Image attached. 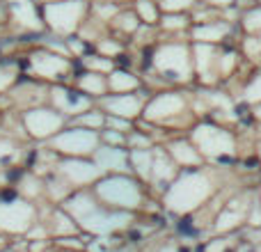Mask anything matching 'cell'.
<instances>
[{"label": "cell", "instance_id": "cell-1", "mask_svg": "<svg viewBox=\"0 0 261 252\" xmlns=\"http://www.w3.org/2000/svg\"><path fill=\"white\" fill-rule=\"evenodd\" d=\"M60 207L73 218L78 230L87 232L94 236H108L115 232L124 230L130 225L135 213L128 211H113V209L103 207L99 199L94 197L90 188H81L69 193L67 197L60 202Z\"/></svg>", "mask_w": 261, "mask_h": 252}, {"label": "cell", "instance_id": "cell-2", "mask_svg": "<svg viewBox=\"0 0 261 252\" xmlns=\"http://www.w3.org/2000/svg\"><path fill=\"white\" fill-rule=\"evenodd\" d=\"M216 170L202 165L179 170V174L172 179V184L163 193V202L176 216H186L197 209H202L216 193Z\"/></svg>", "mask_w": 261, "mask_h": 252}, {"label": "cell", "instance_id": "cell-3", "mask_svg": "<svg viewBox=\"0 0 261 252\" xmlns=\"http://www.w3.org/2000/svg\"><path fill=\"white\" fill-rule=\"evenodd\" d=\"M153 96H149L144 101L142 117L147 124L151 126H165V129H181L184 133H188L193 126V96L184 90H174L167 87L161 92H151Z\"/></svg>", "mask_w": 261, "mask_h": 252}, {"label": "cell", "instance_id": "cell-4", "mask_svg": "<svg viewBox=\"0 0 261 252\" xmlns=\"http://www.w3.org/2000/svg\"><path fill=\"white\" fill-rule=\"evenodd\" d=\"M151 69L167 85H188L195 81L193 53L188 39H158L151 48Z\"/></svg>", "mask_w": 261, "mask_h": 252}, {"label": "cell", "instance_id": "cell-5", "mask_svg": "<svg viewBox=\"0 0 261 252\" xmlns=\"http://www.w3.org/2000/svg\"><path fill=\"white\" fill-rule=\"evenodd\" d=\"M90 190L113 211L135 213L144 204V184H140L133 174H103Z\"/></svg>", "mask_w": 261, "mask_h": 252}, {"label": "cell", "instance_id": "cell-6", "mask_svg": "<svg viewBox=\"0 0 261 252\" xmlns=\"http://www.w3.org/2000/svg\"><path fill=\"white\" fill-rule=\"evenodd\" d=\"M186 135L197 147L206 165L208 163H231L236 152H239V140H236L234 131L220 126L218 122L193 124Z\"/></svg>", "mask_w": 261, "mask_h": 252}, {"label": "cell", "instance_id": "cell-7", "mask_svg": "<svg viewBox=\"0 0 261 252\" xmlns=\"http://www.w3.org/2000/svg\"><path fill=\"white\" fill-rule=\"evenodd\" d=\"M44 30L55 37H71L81 30L90 12V0H53L39 3Z\"/></svg>", "mask_w": 261, "mask_h": 252}, {"label": "cell", "instance_id": "cell-8", "mask_svg": "<svg viewBox=\"0 0 261 252\" xmlns=\"http://www.w3.org/2000/svg\"><path fill=\"white\" fill-rule=\"evenodd\" d=\"M39 220V207L30 199L16 195V190L5 188L0 195V232L7 236H25Z\"/></svg>", "mask_w": 261, "mask_h": 252}, {"label": "cell", "instance_id": "cell-9", "mask_svg": "<svg viewBox=\"0 0 261 252\" xmlns=\"http://www.w3.org/2000/svg\"><path fill=\"white\" fill-rule=\"evenodd\" d=\"M25 73L35 81L46 83V85L67 83L73 76V60L53 53L44 46H37L25 55Z\"/></svg>", "mask_w": 261, "mask_h": 252}, {"label": "cell", "instance_id": "cell-10", "mask_svg": "<svg viewBox=\"0 0 261 252\" xmlns=\"http://www.w3.org/2000/svg\"><path fill=\"white\" fill-rule=\"evenodd\" d=\"M101 140L96 131L83 129V126H76L71 122H67L62 131H58L50 140H46V147L50 152L67 158H92Z\"/></svg>", "mask_w": 261, "mask_h": 252}, {"label": "cell", "instance_id": "cell-11", "mask_svg": "<svg viewBox=\"0 0 261 252\" xmlns=\"http://www.w3.org/2000/svg\"><path fill=\"white\" fill-rule=\"evenodd\" d=\"M18 119H21V126H23V131H25V138L35 140V142H46V140H50L69 122L64 115H60L58 110L50 108L48 104L21 110Z\"/></svg>", "mask_w": 261, "mask_h": 252}, {"label": "cell", "instance_id": "cell-12", "mask_svg": "<svg viewBox=\"0 0 261 252\" xmlns=\"http://www.w3.org/2000/svg\"><path fill=\"white\" fill-rule=\"evenodd\" d=\"M53 172L71 190L92 188V186H94L96 181L103 177L101 167L96 165L92 158H67V156H58Z\"/></svg>", "mask_w": 261, "mask_h": 252}, {"label": "cell", "instance_id": "cell-13", "mask_svg": "<svg viewBox=\"0 0 261 252\" xmlns=\"http://www.w3.org/2000/svg\"><path fill=\"white\" fill-rule=\"evenodd\" d=\"M46 104L58 110L60 115H64L67 119H73L81 113H85V110L94 108L96 101L90 99L87 94H83L81 90H76L69 83H53V85H48V99H46Z\"/></svg>", "mask_w": 261, "mask_h": 252}, {"label": "cell", "instance_id": "cell-14", "mask_svg": "<svg viewBox=\"0 0 261 252\" xmlns=\"http://www.w3.org/2000/svg\"><path fill=\"white\" fill-rule=\"evenodd\" d=\"M151 92L149 90H138V92H126V94H106L101 99H96V108H101L106 115H113V117H122L128 122L142 117V108L144 101L149 99Z\"/></svg>", "mask_w": 261, "mask_h": 252}, {"label": "cell", "instance_id": "cell-15", "mask_svg": "<svg viewBox=\"0 0 261 252\" xmlns=\"http://www.w3.org/2000/svg\"><path fill=\"white\" fill-rule=\"evenodd\" d=\"M7 23L21 32H44V21H41L39 3L37 0H3Z\"/></svg>", "mask_w": 261, "mask_h": 252}, {"label": "cell", "instance_id": "cell-16", "mask_svg": "<svg viewBox=\"0 0 261 252\" xmlns=\"http://www.w3.org/2000/svg\"><path fill=\"white\" fill-rule=\"evenodd\" d=\"M190 53H193V73L199 81V85H218L220 83V76H218V46L190 41Z\"/></svg>", "mask_w": 261, "mask_h": 252}, {"label": "cell", "instance_id": "cell-17", "mask_svg": "<svg viewBox=\"0 0 261 252\" xmlns=\"http://www.w3.org/2000/svg\"><path fill=\"white\" fill-rule=\"evenodd\" d=\"M234 32V21L218 16L211 21H202V23H190L188 28V41L195 44H222L227 37Z\"/></svg>", "mask_w": 261, "mask_h": 252}, {"label": "cell", "instance_id": "cell-18", "mask_svg": "<svg viewBox=\"0 0 261 252\" xmlns=\"http://www.w3.org/2000/svg\"><path fill=\"white\" fill-rule=\"evenodd\" d=\"M179 174V167L176 163L170 158V154L165 152L163 144H153V156H151V170H149V181L147 186H153V188H161L165 193V188L172 184V179Z\"/></svg>", "mask_w": 261, "mask_h": 252}, {"label": "cell", "instance_id": "cell-19", "mask_svg": "<svg viewBox=\"0 0 261 252\" xmlns=\"http://www.w3.org/2000/svg\"><path fill=\"white\" fill-rule=\"evenodd\" d=\"M163 147H165V152L170 154V158L176 163L179 170H190V167L206 165V161H204L202 154L197 152V147L188 140V135H176V138H170Z\"/></svg>", "mask_w": 261, "mask_h": 252}, {"label": "cell", "instance_id": "cell-20", "mask_svg": "<svg viewBox=\"0 0 261 252\" xmlns=\"http://www.w3.org/2000/svg\"><path fill=\"white\" fill-rule=\"evenodd\" d=\"M92 161L101 167L103 174H130L128 165V149L126 147H108L99 144Z\"/></svg>", "mask_w": 261, "mask_h": 252}, {"label": "cell", "instance_id": "cell-21", "mask_svg": "<svg viewBox=\"0 0 261 252\" xmlns=\"http://www.w3.org/2000/svg\"><path fill=\"white\" fill-rule=\"evenodd\" d=\"M71 85L94 101L108 94V78H106V73L85 71V69H83V71H78L76 76L71 78Z\"/></svg>", "mask_w": 261, "mask_h": 252}, {"label": "cell", "instance_id": "cell-22", "mask_svg": "<svg viewBox=\"0 0 261 252\" xmlns=\"http://www.w3.org/2000/svg\"><path fill=\"white\" fill-rule=\"evenodd\" d=\"M23 142L7 133H0V172H12L23 161Z\"/></svg>", "mask_w": 261, "mask_h": 252}, {"label": "cell", "instance_id": "cell-23", "mask_svg": "<svg viewBox=\"0 0 261 252\" xmlns=\"http://www.w3.org/2000/svg\"><path fill=\"white\" fill-rule=\"evenodd\" d=\"M106 78H108V94H126V92L142 90V78L124 67H115Z\"/></svg>", "mask_w": 261, "mask_h": 252}, {"label": "cell", "instance_id": "cell-24", "mask_svg": "<svg viewBox=\"0 0 261 252\" xmlns=\"http://www.w3.org/2000/svg\"><path fill=\"white\" fill-rule=\"evenodd\" d=\"M190 16L188 12H161L156 28L161 35H174V37H186L188 39V28H190Z\"/></svg>", "mask_w": 261, "mask_h": 252}, {"label": "cell", "instance_id": "cell-25", "mask_svg": "<svg viewBox=\"0 0 261 252\" xmlns=\"http://www.w3.org/2000/svg\"><path fill=\"white\" fill-rule=\"evenodd\" d=\"M110 30L115 32V35H119V37H133V32L140 28V18H138V14L133 12V7L130 5H124L122 9L117 12V16L110 21Z\"/></svg>", "mask_w": 261, "mask_h": 252}, {"label": "cell", "instance_id": "cell-26", "mask_svg": "<svg viewBox=\"0 0 261 252\" xmlns=\"http://www.w3.org/2000/svg\"><path fill=\"white\" fill-rule=\"evenodd\" d=\"M239 23L243 28V35L252 37L261 44V5H254L250 9H243L239 16Z\"/></svg>", "mask_w": 261, "mask_h": 252}, {"label": "cell", "instance_id": "cell-27", "mask_svg": "<svg viewBox=\"0 0 261 252\" xmlns=\"http://www.w3.org/2000/svg\"><path fill=\"white\" fill-rule=\"evenodd\" d=\"M78 64H81V69H85V71H96V73H106L108 76L110 71H113L115 67H117V62H115L113 58H103V55L99 53H85L78 58Z\"/></svg>", "mask_w": 261, "mask_h": 252}, {"label": "cell", "instance_id": "cell-28", "mask_svg": "<svg viewBox=\"0 0 261 252\" xmlns=\"http://www.w3.org/2000/svg\"><path fill=\"white\" fill-rule=\"evenodd\" d=\"M130 7L138 14L140 23H144V26H156L158 18H161V7H158L156 0H133Z\"/></svg>", "mask_w": 261, "mask_h": 252}, {"label": "cell", "instance_id": "cell-29", "mask_svg": "<svg viewBox=\"0 0 261 252\" xmlns=\"http://www.w3.org/2000/svg\"><path fill=\"white\" fill-rule=\"evenodd\" d=\"M71 124H76V126H83V129H90V131H96L99 133L101 129L106 126V113L101 108H96V104H94V108H90V110H85V113H81L78 117H73V119H69Z\"/></svg>", "mask_w": 261, "mask_h": 252}, {"label": "cell", "instance_id": "cell-30", "mask_svg": "<svg viewBox=\"0 0 261 252\" xmlns=\"http://www.w3.org/2000/svg\"><path fill=\"white\" fill-rule=\"evenodd\" d=\"M94 48H96L99 55H103V58H113V60H117L119 55L124 53V44L117 39V37H110V35H103L101 39H96Z\"/></svg>", "mask_w": 261, "mask_h": 252}, {"label": "cell", "instance_id": "cell-31", "mask_svg": "<svg viewBox=\"0 0 261 252\" xmlns=\"http://www.w3.org/2000/svg\"><path fill=\"white\" fill-rule=\"evenodd\" d=\"M241 94H243V101L248 106L261 104V69H259V71H254L252 76H248V81H245Z\"/></svg>", "mask_w": 261, "mask_h": 252}, {"label": "cell", "instance_id": "cell-32", "mask_svg": "<svg viewBox=\"0 0 261 252\" xmlns=\"http://www.w3.org/2000/svg\"><path fill=\"white\" fill-rule=\"evenodd\" d=\"M18 67L14 62H0V94L12 90V85L18 81Z\"/></svg>", "mask_w": 261, "mask_h": 252}, {"label": "cell", "instance_id": "cell-33", "mask_svg": "<svg viewBox=\"0 0 261 252\" xmlns=\"http://www.w3.org/2000/svg\"><path fill=\"white\" fill-rule=\"evenodd\" d=\"M99 140H101V144H108V147H126V133H122V131L101 129Z\"/></svg>", "mask_w": 261, "mask_h": 252}, {"label": "cell", "instance_id": "cell-34", "mask_svg": "<svg viewBox=\"0 0 261 252\" xmlns=\"http://www.w3.org/2000/svg\"><path fill=\"white\" fill-rule=\"evenodd\" d=\"M161 12H190L197 0H156Z\"/></svg>", "mask_w": 261, "mask_h": 252}, {"label": "cell", "instance_id": "cell-35", "mask_svg": "<svg viewBox=\"0 0 261 252\" xmlns=\"http://www.w3.org/2000/svg\"><path fill=\"white\" fill-rule=\"evenodd\" d=\"M103 129H113V131H122V133H128L133 129V122L122 117H113V115H106V126Z\"/></svg>", "mask_w": 261, "mask_h": 252}, {"label": "cell", "instance_id": "cell-36", "mask_svg": "<svg viewBox=\"0 0 261 252\" xmlns=\"http://www.w3.org/2000/svg\"><path fill=\"white\" fill-rule=\"evenodd\" d=\"M199 3L208 5V7L218 9V12H225V9H229V7H236L239 0H199Z\"/></svg>", "mask_w": 261, "mask_h": 252}, {"label": "cell", "instance_id": "cell-37", "mask_svg": "<svg viewBox=\"0 0 261 252\" xmlns=\"http://www.w3.org/2000/svg\"><path fill=\"white\" fill-rule=\"evenodd\" d=\"M252 117H254V119H257V122L261 124V104L252 106Z\"/></svg>", "mask_w": 261, "mask_h": 252}, {"label": "cell", "instance_id": "cell-38", "mask_svg": "<svg viewBox=\"0 0 261 252\" xmlns=\"http://www.w3.org/2000/svg\"><path fill=\"white\" fill-rule=\"evenodd\" d=\"M90 3H94V0H90ZM110 3H119V5H130L133 0H110Z\"/></svg>", "mask_w": 261, "mask_h": 252}, {"label": "cell", "instance_id": "cell-39", "mask_svg": "<svg viewBox=\"0 0 261 252\" xmlns=\"http://www.w3.org/2000/svg\"><path fill=\"white\" fill-rule=\"evenodd\" d=\"M0 252H18V250H14V248H3Z\"/></svg>", "mask_w": 261, "mask_h": 252}, {"label": "cell", "instance_id": "cell-40", "mask_svg": "<svg viewBox=\"0 0 261 252\" xmlns=\"http://www.w3.org/2000/svg\"><path fill=\"white\" fill-rule=\"evenodd\" d=\"M257 152H259V158H261V140H259V144H257Z\"/></svg>", "mask_w": 261, "mask_h": 252}, {"label": "cell", "instance_id": "cell-41", "mask_svg": "<svg viewBox=\"0 0 261 252\" xmlns=\"http://www.w3.org/2000/svg\"><path fill=\"white\" fill-rule=\"evenodd\" d=\"M37 3H53V0H37Z\"/></svg>", "mask_w": 261, "mask_h": 252}, {"label": "cell", "instance_id": "cell-42", "mask_svg": "<svg viewBox=\"0 0 261 252\" xmlns=\"http://www.w3.org/2000/svg\"><path fill=\"white\" fill-rule=\"evenodd\" d=\"M0 9H3V0H0Z\"/></svg>", "mask_w": 261, "mask_h": 252}, {"label": "cell", "instance_id": "cell-43", "mask_svg": "<svg viewBox=\"0 0 261 252\" xmlns=\"http://www.w3.org/2000/svg\"><path fill=\"white\" fill-rule=\"evenodd\" d=\"M257 5H261V0H257Z\"/></svg>", "mask_w": 261, "mask_h": 252}, {"label": "cell", "instance_id": "cell-44", "mask_svg": "<svg viewBox=\"0 0 261 252\" xmlns=\"http://www.w3.org/2000/svg\"><path fill=\"white\" fill-rule=\"evenodd\" d=\"M259 204H261V202H259Z\"/></svg>", "mask_w": 261, "mask_h": 252}]
</instances>
